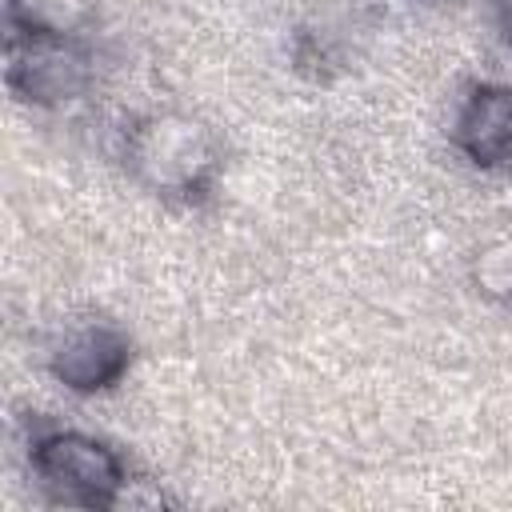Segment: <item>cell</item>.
Instances as JSON below:
<instances>
[{"label": "cell", "mask_w": 512, "mask_h": 512, "mask_svg": "<svg viewBox=\"0 0 512 512\" xmlns=\"http://www.w3.org/2000/svg\"><path fill=\"white\" fill-rule=\"evenodd\" d=\"M44 468L52 480H68V484H112V464L104 460V452H96V444H80V440H56L44 452Z\"/></svg>", "instance_id": "6da1fadb"}]
</instances>
